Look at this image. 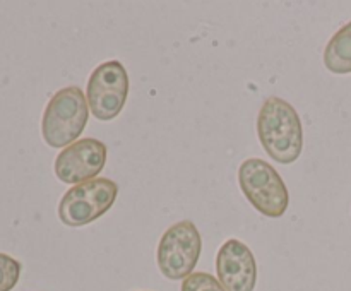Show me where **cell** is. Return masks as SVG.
Segmentation results:
<instances>
[{"label":"cell","mask_w":351,"mask_h":291,"mask_svg":"<svg viewBox=\"0 0 351 291\" xmlns=\"http://www.w3.org/2000/svg\"><path fill=\"white\" fill-rule=\"evenodd\" d=\"M129 94V75L119 60L99 64L91 72L86 89L88 106L95 118L113 120L123 110Z\"/></svg>","instance_id":"8992f818"},{"label":"cell","mask_w":351,"mask_h":291,"mask_svg":"<svg viewBox=\"0 0 351 291\" xmlns=\"http://www.w3.org/2000/svg\"><path fill=\"white\" fill-rule=\"evenodd\" d=\"M108 149L105 144L93 137H84L60 151L55 160V175L60 181L71 185L95 180L105 168Z\"/></svg>","instance_id":"52a82bcc"},{"label":"cell","mask_w":351,"mask_h":291,"mask_svg":"<svg viewBox=\"0 0 351 291\" xmlns=\"http://www.w3.org/2000/svg\"><path fill=\"white\" fill-rule=\"evenodd\" d=\"M21 276V262L7 253H0V291H10Z\"/></svg>","instance_id":"30bf717a"},{"label":"cell","mask_w":351,"mask_h":291,"mask_svg":"<svg viewBox=\"0 0 351 291\" xmlns=\"http://www.w3.org/2000/svg\"><path fill=\"white\" fill-rule=\"evenodd\" d=\"M239 184L247 201L267 218L287 212L290 195L283 178L267 161L249 157L239 168Z\"/></svg>","instance_id":"3957f363"},{"label":"cell","mask_w":351,"mask_h":291,"mask_svg":"<svg viewBox=\"0 0 351 291\" xmlns=\"http://www.w3.org/2000/svg\"><path fill=\"white\" fill-rule=\"evenodd\" d=\"M182 291H226L215 276L208 273H192L182 283Z\"/></svg>","instance_id":"8fae6325"},{"label":"cell","mask_w":351,"mask_h":291,"mask_svg":"<svg viewBox=\"0 0 351 291\" xmlns=\"http://www.w3.org/2000/svg\"><path fill=\"white\" fill-rule=\"evenodd\" d=\"M117 194L119 185L103 177L74 185L58 202V218L71 228H81L101 218L113 205Z\"/></svg>","instance_id":"277c9868"},{"label":"cell","mask_w":351,"mask_h":291,"mask_svg":"<svg viewBox=\"0 0 351 291\" xmlns=\"http://www.w3.org/2000/svg\"><path fill=\"white\" fill-rule=\"evenodd\" d=\"M88 123V101L77 86L55 92L45 108L41 136L50 147H67L79 139Z\"/></svg>","instance_id":"7a4b0ae2"},{"label":"cell","mask_w":351,"mask_h":291,"mask_svg":"<svg viewBox=\"0 0 351 291\" xmlns=\"http://www.w3.org/2000/svg\"><path fill=\"white\" fill-rule=\"evenodd\" d=\"M324 64L335 74L351 72V21L329 40L324 50Z\"/></svg>","instance_id":"9c48e42d"},{"label":"cell","mask_w":351,"mask_h":291,"mask_svg":"<svg viewBox=\"0 0 351 291\" xmlns=\"http://www.w3.org/2000/svg\"><path fill=\"white\" fill-rule=\"evenodd\" d=\"M202 250L201 233L189 219L175 223L158 245V267L168 279H185L197 266Z\"/></svg>","instance_id":"5b68a950"},{"label":"cell","mask_w":351,"mask_h":291,"mask_svg":"<svg viewBox=\"0 0 351 291\" xmlns=\"http://www.w3.org/2000/svg\"><path fill=\"white\" fill-rule=\"evenodd\" d=\"M216 273L226 291H254L257 283L256 257L245 243L230 238L218 250Z\"/></svg>","instance_id":"ba28073f"},{"label":"cell","mask_w":351,"mask_h":291,"mask_svg":"<svg viewBox=\"0 0 351 291\" xmlns=\"http://www.w3.org/2000/svg\"><path fill=\"white\" fill-rule=\"evenodd\" d=\"M257 136L264 151L278 163H293L304 149L300 116L290 103L278 96H271L261 106Z\"/></svg>","instance_id":"6da1fadb"}]
</instances>
